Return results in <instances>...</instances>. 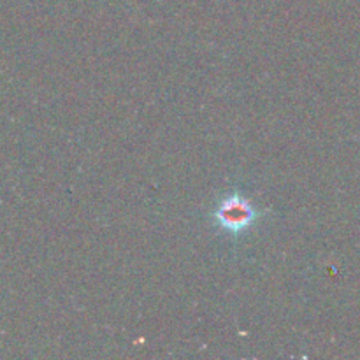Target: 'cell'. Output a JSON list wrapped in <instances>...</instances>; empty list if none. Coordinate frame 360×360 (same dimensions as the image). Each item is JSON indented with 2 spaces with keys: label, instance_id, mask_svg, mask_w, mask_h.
<instances>
[{
  "label": "cell",
  "instance_id": "6da1fadb",
  "mask_svg": "<svg viewBox=\"0 0 360 360\" xmlns=\"http://www.w3.org/2000/svg\"><path fill=\"white\" fill-rule=\"evenodd\" d=\"M214 218L227 231L243 232L255 221L257 211L245 197L234 193L218 206V210L214 211Z\"/></svg>",
  "mask_w": 360,
  "mask_h": 360
}]
</instances>
